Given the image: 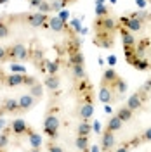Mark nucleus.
<instances>
[{
	"instance_id": "ddd939ff",
	"label": "nucleus",
	"mask_w": 151,
	"mask_h": 152,
	"mask_svg": "<svg viewBox=\"0 0 151 152\" xmlns=\"http://www.w3.org/2000/svg\"><path fill=\"white\" fill-rule=\"evenodd\" d=\"M4 83L7 86H21L24 83V75H18V73H10V75L4 76Z\"/></svg>"
},
{
	"instance_id": "c03bdc74",
	"label": "nucleus",
	"mask_w": 151,
	"mask_h": 152,
	"mask_svg": "<svg viewBox=\"0 0 151 152\" xmlns=\"http://www.w3.org/2000/svg\"><path fill=\"white\" fill-rule=\"evenodd\" d=\"M135 5H137L139 9H144V7H146V0H135Z\"/></svg>"
},
{
	"instance_id": "c9c22d12",
	"label": "nucleus",
	"mask_w": 151,
	"mask_h": 152,
	"mask_svg": "<svg viewBox=\"0 0 151 152\" xmlns=\"http://www.w3.org/2000/svg\"><path fill=\"white\" fill-rule=\"evenodd\" d=\"M47 151L49 152H64L61 147H59V145H54V143H49V145H47Z\"/></svg>"
},
{
	"instance_id": "a18cd8bd",
	"label": "nucleus",
	"mask_w": 151,
	"mask_h": 152,
	"mask_svg": "<svg viewBox=\"0 0 151 152\" xmlns=\"http://www.w3.org/2000/svg\"><path fill=\"white\" fill-rule=\"evenodd\" d=\"M89 152H101V145H90Z\"/></svg>"
},
{
	"instance_id": "4468645a",
	"label": "nucleus",
	"mask_w": 151,
	"mask_h": 152,
	"mask_svg": "<svg viewBox=\"0 0 151 152\" xmlns=\"http://www.w3.org/2000/svg\"><path fill=\"white\" fill-rule=\"evenodd\" d=\"M115 145V137L113 132H106L103 133V142H101V151H111Z\"/></svg>"
},
{
	"instance_id": "393cba45",
	"label": "nucleus",
	"mask_w": 151,
	"mask_h": 152,
	"mask_svg": "<svg viewBox=\"0 0 151 152\" xmlns=\"http://www.w3.org/2000/svg\"><path fill=\"white\" fill-rule=\"evenodd\" d=\"M71 71H73V76H75V80H85V67H84V64H76V66H71Z\"/></svg>"
},
{
	"instance_id": "20e7f679",
	"label": "nucleus",
	"mask_w": 151,
	"mask_h": 152,
	"mask_svg": "<svg viewBox=\"0 0 151 152\" xmlns=\"http://www.w3.org/2000/svg\"><path fill=\"white\" fill-rule=\"evenodd\" d=\"M10 132H12V135H16V137H23V135H28V133L31 132V128L26 124L24 119L16 118V119L10 123Z\"/></svg>"
},
{
	"instance_id": "c85d7f7f",
	"label": "nucleus",
	"mask_w": 151,
	"mask_h": 152,
	"mask_svg": "<svg viewBox=\"0 0 151 152\" xmlns=\"http://www.w3.org/2000/svg\"><path fill=\"white\" fill-rule=\"evenodd\" d=\"M84 61H85V59H84V54H82L80 50L70 56V64H71V66H76V64H84Z\"/></svg>"
},
{
	"instance_id": "a211bd4d",
	"label": "nucleus",
	"mask_w": 151,
	"mask_h": 152,
	"mask_svg": "<svg viewBox=\"0 0 151 152\" xmlns=\"http://www.w3.org/2000/svg\"><path fill=\"white\" fill-rule=\"evenodd\" d=\"M59 83H61V80H59L57 75H49L45 78V81H44V85L47 86L49 90H57L59 88Z\"/></svg>"
},
{
	"instance_id": "2f4dec72",
	"label": "nucleus",
	"mask_w": 151,
	"mask_h": 152,
	"mask_svg": "<svg viewBox=\"0 0 151 152\" xmlns=\"http://www.w3.org/2000/svg\"><path fill=\"white\" fill-rule=\"evenodd\" d=\"M10 73H18V75H26V69L21 66V64L10 62Z\"/></svg>"
},
{
	"instance_id": "4c0bfd02",
	"label": "nucleus",
	"mask_w": 151,
	"mask_h": 152,
	"mask_svg": "<svg viewBox=\"0 0 151 152\" xmlns=\"http://www.w3.org/2000/svg\"><path fill=\"white\" fill-rule=\"evenodd\" d=\"M4 61H9L7 59V48L0 47V62H4Z\"/></svg>"
},
{
	"instance_id": "f3484780",
	"label": "nucleus",
	"mask_w": 151,
	"mask_h": 152,
	"mask_svg": "<svg viewBox=\"0 0 151 152\" xmlns=\"http://www.w3.org/2000/svg\"><path fill=\"white\" fill-rule=\"evenodd\" d=\"M2 113H7V114L19 113V102L16 99H7L5 104L2 105Z\"/></svg>"
},
{
	"instance_id": "4d7b16f0",
	"label": "nucleus",
	"mask_w": 151,
	"mask_h": 152,
	"mask_svg": "<svg viewBox=\"0 0 151 152\" xmlns=\"http://www.w3.org/2000/svg\"><path fill=\"white\" fill-rule=\"evenodd\" d=\"M150 2H151V0H150Z\"/></svg>"
},
{
	"instance_id": "412c9836",
	"label": "nucleus",
	"mask_w": 151,
	"mask_h": 152,
	"mask_svg": "<svg viewBox=\"0 0 151 152\" xmlns=\"http://www.w3.org/2000/svg\"><path fill=\"white\" fill-rule=\"evenodd\" d=\"M110 86H111L113 90H116V92H118L120 95H125V94H127V90H129V86H127V83L123 81L122 78H118L116 81H113V83H111Z\"/></svg>"
},
{
	"instance_id": "b1692460",
	"label": "nucleus",
	"mask_w": 151,
	"mask_h": 152,
	"mask_svg": "<svg viewBox=\"0 0 151 152\" xmlns=\"http://www.w3.org/2000/svg\"><path fill=\"white\" fill-rule=\"evenodd\" d=\"M75 145H76V149L78 151H89V137H76V140H75Z\"/></svg>"
},
{
	"instance_id": "4be33fe9",
	"label": "nucleus",
	"mask_w": 151,
	"mask_h": 152,
	"mask_svg": "<svg viewBox=\"0 0 151 152\" xmlns=\"http://www.w3.org/2000/svg\"><path fill=\"white\" fill-rule=\"evenodd\" d=\"M116 80H118V75H116V71L111 69V67H110V69H106V71L103 73V81H106L108 85H111V83L116 81Z\"/></svg>"
},
{
	"instance_id": "6e6d98bb",
	"label": "nucleus",
	"mask_w": 151,
	"mask_h": 152,
	"mask_svg": "<svg viewBox=\"0 0 151 152\" xmlns=\"http://www.w3.org/2000/svg\"><path fill=\"white\" fill-rule=\"evenodd\" d=\"M0 75H2V73H0Z\"/></svg>"
},
{
	"instance_id": "423d86ee",
	"label": "nucleus",
	"mask_w": 151,
	"mask_h": 152,
	"mask_svg": "<svg viewBox=\"0 0 151 152\" xmlns=\"http://www.w3.org/2000/svg\"><path fill=\"white\" fill-rule=\"evenodd\" d=\"M24 19H26V23H28L30 26H33V28H40V26H44V24H45V21H49L47 14H42V12L28 14Z\"/></svg>"
},
{
	"instance_id": "0eeeda50",
	"label": "nucleus",
	"mask_w": 151,
	"mask_h": 152,
	"mask_svg": "<svg viewBox=\"0 0 151 152\" xmlns=\"http://www.w3.org/2000/svg\"><path fill=\"white\" fill-rule=\"evenodd\" d=\"M99 100L103 104H110L113 100V88L103 80H101V86H99Z\"/></svg>"
},
{
	"instance_id": "dca6fc26",
	"label": "nucleus",
	"mask_w": 151,
	"mask_h": 152,
	"mask_svg": "<svg viewBox=\"0 0 151 152\" xmlns=\"http://www.w3.org/2000/svg\"><path fill=\"white\" fill-rule=\"evenodd\" d=\"M122 126H123V121L115 114V116H111L110 119H108V124H106V130L108 132H118V130H122Z\"/></svg>"
},
{
	"instance_id": "5701e85b",
	"label": "nucleus",
	"mask_w": 151,
	"mask_h": 152,
	"mask_svg": "<svg viewBox=\"0 0 151 152\" xmlns=\"http://www.w3.org/2000/svg\"><path fill=\"white\" fill-rule=\"evenodd\" d=\"M92 132V124L89 123V121H82V123L78 124V130L76 133L80 135V137H89V133Z\"/></svg>"
},
{
	"instance_id": "864d4df0",
	"label": "nucleus",
	"mask_w": 151,
	"mask_h": 152,
	"mask_svg": "<svg viewBox=\"0 0 151 152\" xmlns=\"http://www.w3.org/2000/svg\"><path fill=\"white\" fill-rule=\"evenodd\" d=\"M111 4H116V0H111Z\"/></svg>"
},
{
	"instance_id": "f704fd0d",
	"label": "nucleus",
	"mask_w": 151,
	"mask_h": 152,
	"mask_svg": "<svg viewBox=\"0 0 151 152\" xmlns=\"http://www.w3.org/2000/svg\"><path fill=\"white\" fill-rule=\"evenodd\" d=\"M70 23H71V26L75 28L76 33H80V31H82V24H80V19H71Z\"/></svg>"
},
{
	"instance_id": "49530a36",
	"label": "nucleus",
	"mask_w": 151,
	"mask_h": 152,
	"mask_svg": "<svg viewBox=\"0 0 151 152\" xmlns=\"http://www.w3.org/2000/svg\"><path fill=\"white\" fill-rule=\"evenodd\" d=\"M4 126H5V119H4V118H0V132H2V128H4Z\"/></svg>"
},
{
	"instance_id": "7c9ffc66",
	"label": "nucleus",
	"mask_w": 151,
	"mask_h": 152,
	"mask_svg": "<svg viewBox=\"0 0 151 152\" xmlns=\"http://www.w3.org/2000/svg\"><path fill=\"white\" fill-rule=\"evenodd\" d=\"M9 133H10V128L0 132V149H5L9 145Z\"/></svg>"
},
{
	"instance_id": "8fccbe9b",
	"label": "nucleus",
	"mask_w": 151,
	"mask_h": 152,
	"mask_svg": "<svg viewBox=\"0 0 151 152\" xmlns=\"http://www.w3.org/2000/svg\"><path fill=\"white\" fill-rule=\"evenodd\" d=\"M30 152H42V151H40V149H31Z\"/></svg>"
},
{
	"instance_id": "39448f33",
	"label": "nucleus",
	"mask_w": 151,
	"mask_h": 152,
	"mask_svg": "<svg viewBox=\"0 0 151 152\" xmlns=\"http://www.w3.org/2000/svg\"><path fill=\"white\" fill-rule=\"evenodd\" d=\"M92 114H94V105H92V99L89 94V97L80 105V118H82V121H89V118H92Z\"/></svg>"
},
{
	"instance_id": "de8ad7c7",
	"label": "nucleus",
	"mask_w": 151,
	"mask_h": 152,
	"mask_svg": "<svg viewBox=\"0 0 151 152\" xmlns=\"http://www.w3.org/2000/svg\"><path fill=\"white\" fill-rule=\"evenodd\" d=\"M116 152H129V147H127V145H125V147H120Z\"/></svg>"
},
{
	"instance_id": "f8f14e48",
	"label": "nucleus",
	"mask_w": 151,
	"mask_h": 152,
	"mask_svg": "<svg viewBox=\"0 0 151 152\" xmlns=\"http://www.w3.org/2000/svg\"><path fill=\"white\" fill-rule=\"evenodd\" d=\"M19 102V111L21 113H26V111H30L33 105H35V102H37V99L33 97V95H23V97H19L18 99Z\"/></svg>"
},
{
	"instance_id": "cd10ccee",
	"label": "nucleus",
	"mask_w": 151,
	"mask_h": 152,
	"mask_svg": "<svg viewBox=\"0 0 151 152\" xmlns=\"http://www.w3.org/2000/svg\"><path fill=\"white\" fill-rule=\"evenodd\" d=\"M94 10H95V16L97 18H106L110 14V7H106L104 4H95Z\"/></svg>"
},
{
	"instance_id": "a19ab883",
	"label": "nucleus",
	"mask_w": 151,
	"mask_h": 152,
	"mask_svg": "<svg viewBox=\"0 0 151 152\" xmlns=\"http://www.w3.org/2000/svg\"><path fill=\"white\" fill-rule=\"evenodd\" d=\"M92 130H94L95 133H101V123H99V121H94V124H92Z\"/></svg>"
},
{
	"instance_id": "f03ea898",
	"label": "nucleus",
	"mask_w": 151,
	"mask_h": 152,
	"mask_svg": "<svg viewBox=\"0 0 151 152\" xmlns=\"http://www.w3.org/2000/svg\"><path fill=\"white\" fill-rule=\"evenodd\" d=\"M44 132H45V135L50 137V138H56L57 137V132H59V118H57V114H47V116H45Z\"/></svg>"
},
{
	"instance_id": "79ce46f5",
	"label": "nucleus",
	"mask_w": 151,
	"mask_h": 152,
	"mask_svg": "<svg viewBox=\"0 0 151 152\" xmlns=\"http://www.w3.org/2000/svg\"><path fill=\"white\" fill-rule=\"evenodd\" d=\"M28 2H30L31 7H40V4H42L44 0H28Z\"/></svg>"
},
{
	"instance_id": "2eb2a0df",
	"label": "nucleus",
	"mask_w": 151,
	"mask_h": 152,
	"mask_svg": "<svg viewBox=\"0 0 151 152\" xmlns=\"http://www.w3.org/2000/svg\"><path fill=\"white\" fill-rule=\"evenodd\" d=\"M47 26L50 29H54V31H59V33H61V31L66 29V23L59 18V16H56V18H50L47 21Z\"/></svg>"
},
{
	"instance_id": "7ed1b4c3",
	"label": "nucleus",
	"mask_w": 151,
	"mask_h": 152,
	"mask_svg": "<svg viewBox=\"0 0 151 152\" xmlns=\"http://www.w3.org/2000/svg\"><path fill=\"white\" fill-rule=\"evenodd\" d=\"M144 100H148V92H144V90H137L135 94H132L129 97V100H127V107L129 109H132V111H137V109H141L142 107V102Z\"/></svg>"
},
{
	"instance_id": "ea45409f",
	"label": "nucleus",
	"mask_w": 151,
	"mask_h": 152,
	"mask_svg": "<svg viewBox=\"0 0 151 152\" xmlns=\"http://www.w3.org/2000/svg\"><path fill=\"white\" fill-rule=\"evenodd\" d=\"M141 90H144V92H150V90H151V78H150V80H146V83L141 86Z\"/></svg>"
},
{
	"instance_id": "f257e3e1",
	"label": "nucleus",
	"mask_w": 151,
	"mask_h": 152,
	"mask_svg": "<svg viewBox=\"0 0 151 152\" xmlns=\"http://www.w3.org/2000/svg\"><path fill=\"white\" fill-rule=\"evenodd\" d=\"M30 57V50L24 43H14L7 48V59L9 61H26Z\"/></svg>"
},
{
	"instance_id": "aec40b11",
	"label": "nucleus",
	"mask_w": 151,
	"mask_h": 152,
	"mask_svg": "<svg viewBox=\"0 0 151 152\" xmlns=\"http://www.w3.org/2000/svg\"><path fill=\"white\" fill-rule=\"evenodd\" d=\"M132 114H134V111L132 109H129L127 105H122L120 109H118V113H116V116L122 119L123 123H127V121H130L132 119Z\"/></svg>"
},
{
	"instance_id": "09e8293b",
	"label": "nucleus",
	"mask_w": 151,
	"mask_h": 152,
	"mask_svg": "<svg viewBox=\"0 0 151 152\" xmlns=\"http://www.w3.org/2000/svg\"><path fill=\"white\" fill-rule=\"evenodd\" d=\"M104 111H106L108 114H111V107H110L108 104H104Z\"/></svg>"
},
{
	"instance_id": "72a5a7b5",
	"label": "nucleus",
	"mask_w": 151,
	"mask_h": 152,
	"mask_svg": "<svg viewBox=\"0 0 151 152\" xmlns=\"http://www.w3.org/2000/svg\"><path fill=\"white\" fill-rule=\"evenodd\" d=\"M37 83H38V81H37V78L24 75V83H23V85H26V86H30V88H31V86H33V85H37Z\"/></svg>"
},
{
	"instance_id": "bb28decb",
	"label": "nucleus",
	"mask_w": 151,
	"mask_h": 152,
	"mask_svg": "<svg viewBox=\"0 0 151 152\" xmlns=\"http://www.w3.org/2000/svg\"><path fill=\"white\" fill-rule=\"evenodd\" d=\"M45 69L49 75H57L59 71V61H45Z\"/></svg>"
},
{
	"instance_id": "1a4fd4ad",
	"label": "nucleus",
	"mask_w": 151,
	"mask_h": 152,
	"mask_svg": "<svg viewBox=\"0 0 151 152\" xmlns=\"http://www.w3.org/2000/svg\"><path fill=\"white\" fill-rule=\"evenodd\" d=\"M120 21H122L123 26L127 29H130L132 33L134 31H141V28H142V21L137 18V14L132 16V18H120Z\"/></svg>"
},
{
	"instance_id": "5fc2aeb1",
	"label": "nucleus",
	"mask_w": 151,
	"mask_h": 152,
	"mask_svg": "<svg viewBox=\"0 0 151 152\" xmlns=\"http://www.w3.org/2000/svg\"><path fill=\"white\" fill-rule=\"evenodd\" d=\"M101 152H110V151H101Z\"/></svg>"
},
{
	"instance_id": "9d476101",
	"label": "nucleus",
	"mask_w": 151,
	"mask_h": 152,
	"mask_svg": "<svg viewBox=\"0 0 151 152\" xmlns=\"http://www.w3.org/2000/svg\"><path fill=\"white\" fill-rule=\"evenodd\" d=\"M120 37H122L123 48H125V50H132L134 45H135V37L132 35V31L127 29V28H122L120 29Z\"/></svg>"
},
{
	"instance_id": "6ab92c4d",
	"label": "nucleus",
	"mask_w": 151,
	"mask_h": 152,
	"mask_svg": "<svg viewBox=\"0 0 151 152\" xmlns=\"http://www.w3.org/2000/svg\"><path fill=\"white\" fill-rule=\"evenodd\" d=\"M28 140H30L31 149H40V147H42V137H40V133L31 130V132L28 133Z\"/></svg>"
},
{
	"instance_id": "58836bf2",
	"label": "nucleus",
	"mask_w": 151,
	"mask_h": 152,
	"mask_svg": "<svg viewBox=\"0 0 151 152\" xmlns=\"http://www.w3.org/2000/svg\"><path fill=\"white\" fill-rule=\"evenodd\" d=\"M59 18L63 19L64 23H68V18H70V12H68V10H61V12H59Z\"/></svg>"
},
{
	"instance_id": "c756f323",
	"label": "nucleus",
	"mask_w": 151,
	"mask_h": 152,
	"mask_svg": "<svg viewBox=\"0 0 151 152\" xmlns=\"http://www.w3.org/2000/svg\"><path fill=\"white\" fill-rule=\"evenodd\" d=\"M30 95H33L35 99H42V97H44V86L40 85V83L33 85L30 88Z\"/></svg>"
},
{
	"instance_id": "603ef678",
	"label": "nucleus",
	"mask_w": 151,
	"mask_h": 152,
	"mask_svg": "<svg viewBox=\"0 0 151 152\" xmlns=\"http://www.w3.org/2000/svg\"><path fill=\"white\" fill-rule=\"evenodd\" d=\"M5 2H7V0H0V4H5Z\"/></svg>"
},
{
	"instance_id": "6e6552de",
	"label": "nucleus",
	"mask_w": 151,
	"mask_h": 152,
	"mask_svg": "<svg viewBox=\"0 0 151 152\" xmlns=\"http://www.w3.org/2000/svg\"><path fill=\"white\" fill-rule=\"evenodd\" d=\"M95 26L101 29V31H115L116 29V21L113 18H110V16H106V18H97L95 21Z\"/></svg>"
},
{
	"instance_id": "9b49d317",
	"label": "nucleus",
	"mask_w": 151,
	"mask_h": 152,
	"mask_svg": "<svg viewBox=\"0 0 151 152\" xmlns=\"http://www.w3.org/2000/svg\"><path fill=\"white\" fill-rule=\"evenodd\" d=\"M94 43L95 45H99V47H111L113 45V37H111V33L110 31H99V35L94 38Z\"/></svg>"
},
{
	"instance_id": "3c124183",
	"label": "nucleus",
	"mask_w": 151,
	"mask_h": 152,
	"mask_svg": "<svg viewBox=\"0 0 151 152\" xmlns=\"http://www.w3.org/2000/svg\"><path fill=\"white\" fill-rule=\"evenodd\" d=\"M95 4H104V0H97V2H95Z\"/></svg>"
},
{
	"instance_id": "e433bc0d",
	"label": "nucleus",
	"mask_w": 151,
	"mask_h": 152,
	"mask_svg": "<svg viewBox=\"0 0 151 152\" xmlns=\"http://www.w3.org/2000/svg\"><path fill=\"white\" fill-rule=\"evenodd\" d=\"M142 142H151V128H148L146 132L142 133V138H141Z\"/></svg>"
},
{
	"instance_id": "37998d69",
	"label": "nucleus",
	"mask_w": 151,
	"mask_h": 152,
	"mask_svg": "<svg viewBox=\"0 0 151 152\" xmlns=\"http://www.w3.org/2000/svg\"><path fill=\"white\" fill-rule=\"evenodd\" d=\"M108 64H110V66H115V64H116V56H110L108 57Z\"/></svg>"
},
{
	"instance_id": "a878e982",
	"label": "nucleus",
	"mask_w": 151,
	"mask_h": 152,
	"mask_svg": "<svg viewBox=\"0 0 151 152\" xmlns=\"http://www.w3.org/2000/svg\"><path fill=\"white\" fill-rule=\"evenodd\" d=\"M10 35V26L5 19H0V38H7Z\"/></svg>"
},
{
	"instance_id": "473e14b6",
	"label": "nucleus",
	"mask_w": 151,
	"mask_h": 152,
	"mask_svg": "<svg viewBox=\"0 0 151 152\" xmlns=\"http://www.w3.org/2000/svg\"><path fill=\"white\" fill-rule=\"evenodd\" d=\"M50 10H52V5L47 4V2H42V4H40V7H38V12H42V14H49Z\"/></svg>"
}]
</instances>
